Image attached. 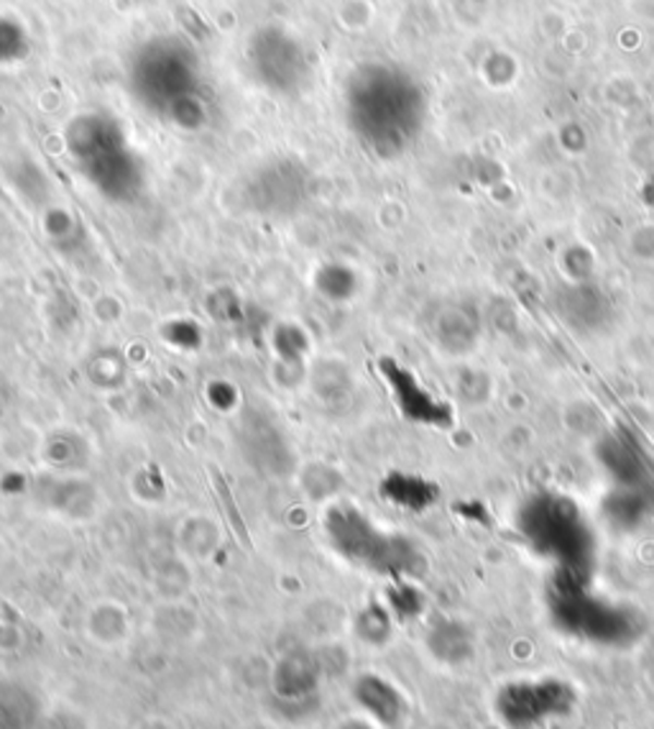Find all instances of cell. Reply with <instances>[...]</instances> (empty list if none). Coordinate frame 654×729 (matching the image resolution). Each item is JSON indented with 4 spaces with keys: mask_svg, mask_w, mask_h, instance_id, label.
Returning a JSON list of instances; mask_svg holds the SVG:
<instances>
[{
    "mask_svg": "<svg viewBox=\"0 0 654 729\" xmlns=\"http://www.w3.org/2000/svg\"><path fill=\"white\" fill-rule=\"evenodd\" d=\"M576 706V691L560 679H526L501 689L496 709L511 727H540L549 719L565 717Z\"/></svg>",
    "mask_w": 654,
    "mask_h": 729,
    "instance_id": "obj_5",
    "label": "cell"
},
{
    "mask_svg": "<svg viewBox=\"0 0 654 729\" xmlns=\"http://www.w3.org/2000/svg\"><path fill=\"white\" fill-rule=\"evenodd\" d=\"M519 530L540 555L553 558L562 574L585 578L593 538L576 504L557 494H540L519 512Z\"/></svg>",
    "mask_w": 654,
    "mask_h": 729,
    "instance_id": "obj_1",
    "label": "cell"
},
{
    "mask_svg": "<svg viewBox=\"0 0 654 729\" xmlns=\"http://www.w3.org/2000/svg\"><path fill=\"white\" fill-rule=\"evenodd\" d=\"M41 458L51 474H82L93 461V445L74 428H55L44 438Z\"/></svg>",
    "mask_w": 654,
    "mask_h": 729,
    "instance_id": "obj_7",
    "label": "cell"
},
{
    "mask_svg": "<svg viewBox=\"0 0 654 729\" xmlns=\"http://www.w3.org/2000/svg\"><path fill=\"white\" fill-rule=\"evenodd\" d=\"M312 285H315V292L323 297L325 302H332V304L351 302L355 292H359V277H355V272L351 270V266H346L340 262H330V264L319 266V270L315 272V279H312Z\"/></svg>",
    "mask_w": 654,
    "mask_h": 729,
    "instance_id": "obj_8",
    "label": "cell"
},
{
    "mask_svg": "<svg viewBox=\"0 0 654 729\" xmlns=\"http://www.w3.org/2000/svg\"><path fill=\"white\" fill-rule=\"evenodd\" d=\"M210 399H213V405L218 407V410L228 413L230 407L235 405L238 392H235L230 384H226V382H213V384H210Z\"/></svg>",
    "mask_w": 654,
    "mask_h": 729,
    "instance_id": "obj_15",
    "label": "cell"
},
{
    "mask_svg": "<svg viewBox=\"0 0 654 729\" xmlns=\"http://www.w3.org/2000/svg\"><path fill=\"white\" fill-rule=\"evenodd\" d=\"M562 576L553 594V617L565 632L601 645H623L637 637L639 617L631 609L591 597L581 576Z\"/></svg>",
    "mask_w": 654,
    "mask_h": 729,
    "instance_id": "obj_3",
    "label": "cell"
},
{
    "mask_svg": "<svg viewBox=\"0 0 654 729\" xmlns=\"http://www.w3.org/2000/svg\"><path fill=\"white\" fill-rule=\"evenodd\" d=\"M271 351L279 369L304 367L310 354V336L300 323H277L271 328Z\"/></svg>",
    "mask_w": 654,
    "mask_h": 729,
    "instance_id": "obj_9",
    "label": "cell"
},
{
    "mask_svg": "<svg viewBox=\"0 0 654 729\" xmlns=\"http://www.w3.org/2000/svg\"><path fill=\"white\" fill-rule=\"evenodd\" d=\"M164 336H167L169 344H174L177 348H197L203 333H199L197 323H190V320H177V323L167 325Z\"/></svg>",
    "mask_w": 654,
    "mask_h": 729,
    "instance_id": "obj_14",
    "label": "cell"
},
{
    "mask_svg": "<svg viewBox=\"0 0 654 729\" xmlns=\"http://www.w3.org/2000/svg\"><path fill=\"white\" fill-rule=\"evenodd\" d=\"M429 645H433L435 656L452 660V664L471 656V637L465 635L463 628H458V624L452 622H445L440 628H435L433 637H429Z\"/></svg>",
    "mask_w": 654,
    "mask_h": 729,
    "instance_id": "obj_11",
    "label": "cell"
},
{
    "mask_svg": "<svg viewBox=\"0 0 654 729\" xmlns=\"http://www.w3.org/2000/svg\"><path fill=\"white\" fill-rule=\"evenodd\" d=\"M85 371L87 379H90L98 390H121L125 384V377H129V363H125V359L118 351L102 348V351L90 356Z\"/></svg>",
    "mask_w": 654,
    "mask_h": 729,
    "instance_id": "obj_10",
    "label": "cell"
},
{
    "mask_svg": "<svg viewBox=\"0 0 654 729\" xmlns=\"http://www.w3.org/2000/svg\"><path fill=\"white\" fill-rule=\"evenodd\" d=\"M70 148L82 175L102 195L123 200L136 192L141 184V169L113 121L100 116L80 118L70 129Z\"/></svg>",
    "mask_w": 654,
    "mask_h": 729,
    "instance_id": "obj_2",
    "label": "cell"
},
{
    "mask_svg": "<svg viewBox=\"0 0 654 729\" xmlns=\"http://www.w3.org/2000/svg\"><path fill=\"white\" fill-rule=\"evenodd\" d=\"M386 494L391 497L393 502L404 504V507H425V504L433 502V487L425 483L422 479H414V476H391L389 481H386Z\"/></svg>",
    "mask_w": 654,
    "mask_h": 729,
    "instance_id": "obj_12",
    "label": "cell"
},
{
    "mask_svg": "<svg viewBox=\"0 0 654 729\" xmlns=\"http://www.w3.org/2000/svg\"><path fill=\"white\" fill-rule=\"evenodd\" d=\"M363 694H366V702H382V704L374 706V712L384 721H393L399 717L401 698L397 696V691H393L386 681H382V679L363 681Z\"/></svg>",
    "mask_w": 654,
    "mask_h": 729,
    "instance_id": "obj_13",
    "label": "cell"
},
{
    "mask_svg": "<svg viewBox=\"0 0 654 729\" xmlns=\"http://www.w3.org/2000/svg\"><path fill=\"white\" fill-rule=\"evenodd\" d=\"M378 369H382L386 384H389L393 394V402H397L399 410L404 413V418L425 422V426H443V422H448L445 405H440V402L425 390V384L417 382V377H414L412 371H407L393 359H384Z\"/></svg>",
    "mask_w": 654,
    "mask_h": 729,
    "instance_id": "obj_6",
    "label": "cell"
},
{
    "mask_svg": "<svg viewBox=\"0 0 654 729\" xmlns=\"http://www.w3.org/2000/svg\"><path fill=\"white\" fill-rule=\"evenodd\" d=\"M327 535L346 558L384 574H404L414 563V548L397 535H386L355 507L327 512Z\"/></svg>",
    "mask_w": 654,
    "mask_h": 729,
    "instance_id": "obj_4",
    "label": "cell"
}]
</instances>
